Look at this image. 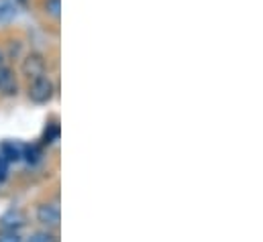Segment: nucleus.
Wrapping results in <instances>:
<instances>
[{
  "label": "nucleus",
  "instance_id": "obj_1",
  "mask_svg": "<svg viewBox=\"0 0 263 242\" xmlns=\"http://www.w3.org/2000/svg\"><path fill=\"white\" fill-rule=\"evenodd\" d=\"M55 96V84L51 82L49 75H37L29 84V100L35 104H47Z\"/></svg>",
  "mask_w": 263,
  "mask_h": 242
},
{
  "label": "nucleus",
  "instance_id": "obj_2",
  "mask_svg": "<svg viewBox=\"0 0 263 242\" xmlns=\"http://www.w3.org/2000/svg\"><path fill=\"white\" fill-rule=\"evenodd\" d=\"M21 71L29 79H33L37 75H43L45 73V59H43V55L37 53V51H31L29 55H25V59L21 61Z\"/></svg>",
  "mask_w": 263,
  "mask_h": 242
},
{
  "label": "nucleus",
  "instance_id": "obj_3",
  "mask_svg": "<svg viewBox=\"0 0 263 242\" xmlns=\"http://www.w3.org/2000/svg\"><path fill=\"white\" fill-rule=\"evenodd\" d=\"M18 84H16V73L8 63L0 65V94L2 96H16Z\"/></svg>",
  "mask_w": 263,
  "mask_h": 242
},
{
  "label": "nucleus",
  "instance_id": "obj_4",
  "mask_svg": "<svg viewBox=\"0 0 263 242\" xmlns=\"http://www.w3.org/2000/svg\"><path fill=\"white\" fill-rule=\"evenodd\" d=\"M37 220L47 228L60 226V208L55 204H41L37 208Z\"/></svg>",
  "mask_w": 263,
  "mask_h": 242
},
{
  "label": "nucleus",
  "instance_id": "obj_5",
  "mask_svg": "<svg viewBox=\"0 0 263 242\" xmlns=\"http://www.w3.org/2000/svg\"><path fill=\"white\" fill-rule=\"evenodd\" d=\"M0 157H2L4 161H18V159L23 157V151H21V147L14 145V143H4V145L0 147Z\"/></svg>",
  "mask_w": 263,
  "mask_h": 242
},
{
  "label": "nucleus",
  "instance_id": "obj_6",
  "mask_svg": "<svg viewBox=\"0 0 263 242\" xmlns=\"http://www.w3.org/2000/svg\"><path fill=\"white\" fill-rule=\"evenodd\" d=\"M25 224V218L18 214V212H8L4 218H2V228L4 230H16Z\"/></svg>",
  "mask_w": 263,
  "mask_h": 242
},
{
  "label": "nucleus",
  "instance_id": "obj_7",
  "mask_svg": "<svg viewBox=\"0 0 263 242\" xmlns=\"http://www.w3.org/2000/svg\"><path fill=\"white\" fill-rule=\"evenodd\" d=\"M43 10L47 16L51 18H60V12H62V0H45L43 2Z\"/></svg>",
  "mask_w": 263,
  "mask_h": 242
},
{
  "label": "nucleus",
  "instance_id": "obj_8",
  "mask_svg": "<svg viewBox=\"0 0 263 242\" xmlns=\"http://www.w3.org/2000/svg\"><path fill=\"white\" fill-rule=\"evenodd\" d=\"M27 242H58V236L53 234V232H49V228L47 230H39V232H33Z\"/></svg>",
  "mask_w": 263,
  "mask_h": 242
},
{
  "label": "nucleus",
  "instance_id": "obj_9",
  "mask_svg": "<svg viewBox=\"0 0 263 242\" xmlns=\"http://www.w3.org/2000/svg\"><path fill=\"white\" fill-rule=\"evenodd\" d=\"M0 242H23L16 230H0Z\"/></svg>",
  "mask_w": 263,
  "mask_h": 242
},
{
  "label": "nucleus",
  "instance_id": "obj_10",
  "mask_svg": "<svg viewBox=\"0 0 263 242\" xmlns=\"http://www.w3.org/2000/svg\"><path fill=\"white\" fill-rule=\"evenodd\" d=\"M6 177V161L0 157V179H4Z\"/></svg>",
  "mask_w": 263,
  "mask_h": 242
},
{
  "label": "nucleus",
  "instance_id": "obj_11",
  "mask_svg": "<svg viewBox=\"0 0 263 242\" xmlns=\"http://www.w3.org/2000/svg\"><path fill=\"white\" fill-rule=\"evenodd\" d=\"M4 63V53H2V49H0V65Z\"/></svg>",
  "mask_w": 263,
  "mask_h": 242
}]
</instances>
